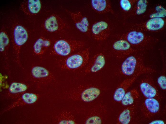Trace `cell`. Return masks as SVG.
I'll use <instances>...</instances> for the list:
<instances>
[{"mask_svg": "<svg viewBox=\"0 0 166 124\" xmlns=\"http://www.w3.org/2000/svg\"><path fill=\"white\" fill-rule=\"evenodd\" d=\"M143 51L135 52L125 58L120 67L122 74L131 77H138L142 74L156 72L154 69L144 64Z\"/></svg>", "mask_w": 166, "mask_h": 124, "instance_id": "1", "label": "cell"}, {"mask_svg": "<svg viewBox=\"0 0 166 124\" xmlns=\"http://www.w3.org/2000/svg\"><path fill=\"white\" fill-rule=\"evenodd\" d=\"M42 26L44 30L49 33H54L65 29L67 26L64 21L58 15L52 14L44 21Z\"/></svg>", "mask_w": 166, "mask_h": 124, "instance_id": "10", "label": "cell"}, {"mask_svg": "<svg viewBox=\"0 0 166 124\" xmlns=\"http://www.w3.org/2000/svg\"><path fill=\"white\" fill-rule=\"evenodd\" d=\"M91 3L92 9L98 13H114L111 2L109 0H92Z\"/></svg>", "mask_w": 166, "mask_h": 124, "instance_id": "21", "label": "cell"}, {"mask_svg": "<svg viewBox=\"0 0 166 124\" xmlns=\"http://www.w3.org/2000/svg\"><path fill=\"white\" fill-rule=\"evenodd\" d=\"M89 49L87 48L61 59L58 64L62 69L76 70L85 67L89 60Z\"/></svg>", "mask_w": 166, "mask_h": 124, "instance_id": "3", "label": "cell"}, {"mask_svg": "<svg viewBox=\"0 0 166 124\" xmlns=\"http://www.w3.org/2000/svg\"><path fill=\"white\" fill-rule=\"evenodd\" d=\"M84 45L83 41H80L59 39L53 43L51 53L53 55L66 57L81 48Z\"/></svg>", "mask_w": 166, "mask_h": 124, "instance_id": "6", "label": "cell"}, {"mask_svg": "<svg viewBox=\"0 0 166 124\" xmlns=\"http://www.w3.org/2000/svg\"><path fill=\"white\" fill-rule=\"evenodd\" d=\"M55 123L74 124L77 123L74 116L69 111H65L59 114L55 118Z\"/></svg>", "mask_w": 166, "mask_h": 124, "instance_id": "24", "label": "cell"}, {"mask_svg": "<svg viewBox=\"0 0 166 124\" xmlns=\"http://www.w3.org/2000/svg\"><path fill=\"white\" fill-rule=\"evenodd\" d=\"M137 106L136 103H134L123 109L118 117V123L121 124H129L135 113Z\"/></svg>", "mask_w": 166, "mask_h": 124, "instance_id": "23", "label": "cell"}, {"mask_svg": "<svg viewBox=\"0 0 166 124\" xmlns=\"http://www.w3.org/2000/svg\"><path fill=\"white\" fill-rule=\"evenodd\" d=\"M27 28L23 23L15 21L10 29L13 47L17 62L19 60L22 47L27 42L29 37L30 31Z\"/></svg>", "mask_w": 166, "mask_h": 124, "instance_id": "4", "label": "cell"}, {"mask_svg": "<svg viewBox=\"0 0 166 124\" xmlns=\"http://www.w3.org/2000/svg\"><path fill=\"white\" fill-rule=\"evenodd\" d=\"M51 40L43 36H41L35 41L32 46L33 53L37 55L44 53L52 44Z\"/></svg>", "mask_w": 166, "mask_h": 124, "instance_id": "20", "label": "cell"}, {"mask_svg": "<svg viewBox=\"0 0 166 124\" xmlns=\"http://www.w3.org/2000/svg\"><path fill=\"white\" fill-rule=\"evenodd\" d=\"M28 88V85L21 82H14L10 85L7 95L13 99L17 98L25 93Z\"/></svg>", "mask_w": 166, "mask_h": 124, "instance_id": "22", "label": "cell"}, {"mask_svg": "<svg viewBox=\"0 0 166 124\" xmlns=\"http://www.w3.org/2000/svg\"><path fill=\"white\" fill-rule=\"evenodd\" d=\"M91 30L93 38L99 41L106 40L111 32L109 24L104 21H99L94 23L92 25Z\"/></svg>", "mask_w": 166, "mask_h": 124, "instance_id": "11", "label": "cell"}, {"mask_svg": "<svg viewBox=\"0 0 166 124\" xmlns=\"http://www.w3.org/2000/svg\"><path fill=\"white\" fill-rule=\"evenodd\" d=\"M137 0H120L119 4L122 11L126 15L130 16Z\"/></svg>", "mask_w": 166, "mask_h": 124, "instance_id": "28", "label": "cell"}, {"mask_svg": "<svg viewBox=\"0 0 166 124\" xmlns=\"http://www.w3.org/2000/svg\"><path fill=\"white\" fill-rule=\"evenodd\" d=\"M117 37L125 40L134 48L142 51L152 49L158 41V39L145 32L130 28Z\"/></svg>", "mask_w": 166, "mask_h": 124, "instance_id": "2", "label": "cell"}, {"mask_svg": "<svg viewBox=\"0 0 166 124\" xmlns=\"http://www.w3.org/2000/svg\"><path fill=\"white\" fill-rule=\"evenodd\" d=\"M138 77H131L125 79L119 85L115 90L113 95L114 100L120 102L126 93L128 88L135 81Z\"/></svg>", "mask_w": 166, "mask_h": 124, "instance_id": "19", "label": "cell"}, {"mask_svg": "<svg viewBox=\"0 0 166 124\" xmlns=\"http://www.w3.org/2000/svg\"><path fill=\"white\" fill-rule=\"evenodd\" d=\"M31 74L33 80L40 84H48L54 79L53 75L51 72L41 66L36 65L32 67Z\"/></svg>", "mask_w": 166, "mask_h": 124, "instance_id": "9", "label": "cell"}, {"mask_svg": "<svg viewBox=\"0 0 166 124\" xmlns=\"http://www.w3.org/2000/svg\"><path fill=\"white\" fill-rule=\"evenodd\" d=\"M106 63L105 56L102 52L96 54L89 60L84 69L85 73H95L100 70Z\"/></svg>", "mask_w": 166, "mask_h": 124, "instance_id": "14", "label": "cell"}, {"mask_svg": "<svg viewBox=\"0 0 166 124\" xmlns=\"http://www.w3.org/2000/svg\"><path fill=\"white\" fill-rule=\"evenodd\" d=\"M140 90L146 98H157L159 93L153 80L147 77L143 78L140 84Z\"/></svg>", "mask_w": 166, "mask_h": 124, "instance_id": "15", "label": "cell"}, {"mask_svg": "<svg viewBox=\"0 0 166 124\" xmlns=\"http://www.w3.org/2000/svg\"><path fill=\"white\" fill-rule=\"evenodd\" d=\"M38 98V95L36 93H25L7 107L4 111H8L16 107L33 104L37 102Z\"/></svg>", "mask_w": 166, "mask_h": 124, "instance_id": "17", "label": "cell"}, {"mask_svg": "<svg viewBox=\"0 0 166 124\" xmlns=\"http://www.w3.org/2000/svg\"><path fill=\"white\" fill-rule=\"evenodd\" d=\"M71 16L77 29L82 32L88 33L90 31V26L87 18L83 16L81 12H75L67 11Z\"/></svg>", "mask_w": 166, "mask_h": 124, "instance_id": "16", "label": "cell"}, {"mask_svg": "<svg viewBox=\"0 0 166 124\" xmlns=\"http://www.w3.org/2000/svg\"><path fill=\"white\" fill-rule=\"evenodd\" d=\"M139 96L137 90L133 89L126 93L120 102L123 105H130L134 103L135 100L138 98Z\"/></svg>", "mask_w": 166, "mask_h": 124, "instance_id": "27", "label": "cell"}, {"mask_svg": "<svg viewBox=\"0 0 166 124\" xmlns=\"http://www.w3.org/2000/svg\"><path fill=\"white\" fill-rule=\"evenodd\" d=\"M106 111L104 106H96L91 110L84 121L86 124H101L104 123Z\"/></svg>", "mask_w": 166, "mask_h": 124, "instance_id": "13", "label": "cell"}, {"mask_svg": "<svg viewBox=\"0 0 166 124\" xmlns=\"http://www.w3.org/2000/svg\"><path fill=\"white\" fill-rule=\"evenodd\" d=\"M149 124H165V122L162 120H156L151 122Z\"/></svg>", "mask_w": 166, "mask_h": 124, "instance_id": "30", "label": "cell"}, {"mask_svg": "<svg viewBox=\"0 0 166 124\" xmlns=\"http://www.w3.org/2000/svg\"><path fill=\"white\" fill-rule=\"evenodd\" d=\"M157 83L160 87L162 90L166 89V76L160 75L157 80Z\"/></svg>", "mask_w": 166, "mask_h": 124, "instance_id": "29", "label": "cell"}, {"mask_svg": "<svg viewBox=\"0 0 166 124\" xmlns=\"http://www.w3.org/2000/svg\"><path fill=\"white\" fill-rule=\"evenodd\" d=\"M42 7V3L40 0H26L22 2L20 8L26 15L34 16L40 12Z\"/></svg>", "mask_w": 166, "mask_h": 124, "instance_id": "18", "label": "cell"}, {"mask_svg": "<svg viewBox=\"0 0 166 124\" xmlns=\"http://www.w3.org/2000/svg\"><path fill=\"white\" fill-rule=\"evenodd\" d=\"M102 92L101 89L98 86L92 85H81L71 90L68 93V97L71 99L89 103L98 98Z\"/></svg>", "mask_w": 166, "mask_h": 124, "instance_id": "5", "label": "cell"}, {"mask_svg": "<svg viewBox=\"0 0 166 124\" xmlns=\"http://www.w3.org/2000/svg\"><path fill=\"white\" fill-rule=\"evenodd\" d=\"M148 1L146 0H137L130 16H139L144 14L147 10Z\"/></svg>", "mask_w": 166, "mask_h": 124, "instance_id": "26", "label": "cell"}, {"mask_svg": "<svg viewBox=\"0 0 166 124\" xmlns=\"http://www.w3.org/2000/svg\"><path fill=\"white\" fill-rule=\"evenodd\" d=\"M111 47L113 53L119 59L125 58L132 53L140 51L134 48L125 40L117 37L112 42Z\"/></svg>", "mask_w": 166, "mask_h": 124, "instance_id": "8", "label": "cell"}, {"mask_svg": "<svg viewBox=\"0 0 166 124\" xmlns=\"http://www.w3.org/2000/svg\"><path fill=\"white\" fill-rule=\"evenodd\" d=\"M7 27L4 26L1 28L0 32V51L2 54H6L10 45V40Z\"/></svg>", "mask_w": 166, "mask_h": 124, "instance_id": "25", "label": "cell"}, {"mask_svg": "<svg viewBox=\"0 0 166 124\" xmlns=\"http://www.w3.org/2000/svg\"><path fill=\"white\" fill-rule=\"evenodd\" d=\"M140 108L145 117L149 118L159 113L160 104L156 98H146L141 104Z\"/></svg>", "mask_w": 166, "mask_h": 124, "instance_id": "12", "label": "cell"}, {"mask_svg": "<svg viewBox=\"0 0 166 124\" xmlns=\"http://www.w3.org/2000/svg\"><path fill=\"white\" fill-rule=\"evenodd\" d=\"M166 25L164 18L157 17L150 18L144 22L132 24L130 28L145 32H156L163 30Z\"/></svg>", "mask_w": 166, "mask_h": 124, "instance_id": "7", "label": "cell"}]
</instances>
